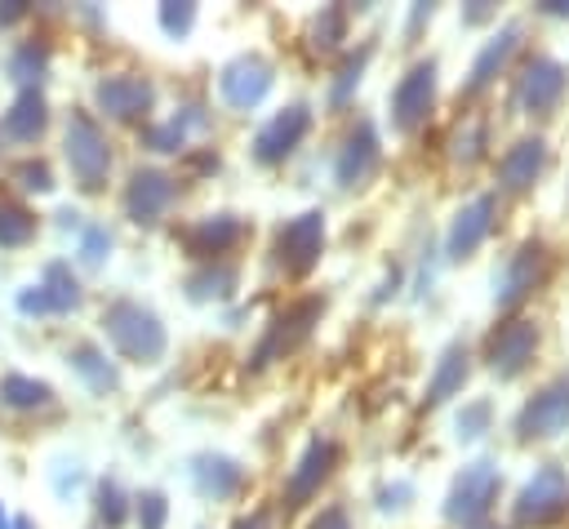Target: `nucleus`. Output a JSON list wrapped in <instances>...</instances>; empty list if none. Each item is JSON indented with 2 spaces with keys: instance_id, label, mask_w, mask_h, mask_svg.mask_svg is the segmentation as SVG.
Listing matches in <instances>:
<instances>
[{
  "instance_id": "6e6552de",
  "label": "nucleus",
  "mask_w": 569,
  "mask_h": 529,
  "mask_svg": "<svg viewBox=\"0 0 569 529\" xmlns=\"http://www.w3.org/2000/svg\"><path fill=\"white\" fill-rule=\"evenodd\" d=\"M71 307H80V280L71 276L67 262H49L40 271V280L18 293L22 316H58V311H71Z\"/></svg>"
},
{
  "instance_id": "7c9ffc66",
  "label": "nucleus",
  "mask_w": 569,
  "mask_h": 529,
  "mask_svg": "<svg viewBox=\"0 0 569 529\" xmlns=\"http://www.w3.org/2000/svg\"><path fill=\"white\" fill-rule=\"evenodd\" d=\"M485 142H489L485 120H467V124H458V133L449 138V156H453L458 164H476V160L485 156Z\"/></svg>"
},
{
  "instance_id": "cd10ccee",
  "label": "nucleus",
  "mask_w": 569,
  "mask_h": 529,
  "mask_svg": "<svg viewBox=\"0 0 569 529\" xmlns=\"http://www.w3.org/2000/svg\"><path fill=\"white\" fill-rule=\"evenodd\" d=\"M67 360H71V369L93 387V391H111L120 378H116V369H111V360L93 347V342H76L71 351H67Z\"/></svg>"
},
{
  "instance_id": "4468645a",
  "label": "nucleus",
  "mask_w": 569,
  "mask_h": 529,
  "mask_svg": "<svg viewBox=\"0 0 569 529\" xmlns=\"http://www.w3.org/2000/svg\"><path fill=\"white\" fill-rule=\"evenodd\" d=\"M173 196H178V182L169 173H160V169H133V178L124 187V213L133 222H147L151 227V222L164 218V209L173 204Z\"/></svg>"
},
{
  "instance_id": "b1692460",
  "label": "nucleus",
  "mask_w": 569,
  "mask_h": 529,
  "mask_svg": "<svg viewBox=\"0 0 569 529\" xmlns=\"http://www.w3.org/2000/svg\"><path fill=\"white\" fill-rule=\"evenodd\" d=\"M0 405L13 413H36V409L53 405V387L31 373H0Z\"/></svg>"
},
{
  "instance_id": "f257e3e1",
  "label": "nucleus",
  "mask_w": 569,
  "mask_h": 529,
  "mask_svg": "<svg viewBox=\"0 0 569 529\" xmlns=\"http://www.w3.org/2000/svg\"><path fill=\"white\" fill-rule=\"evenodd\" d=\"M102 329L116 342V351L129 356V360H142L147 365V360H160L164 356V325L156 320V311H147L133 298H116L102 311Z\"/></svg>"
},
{
  "instance_id": "58836bf2",
  "label": "nucleus",
  "mask_w": 569,
  "mask_h": 529,
  "mask_svg": "<svg viewBox=\"0 0 569 529\" xmlns=\"http://www.w3.org/2000/svg\"><path fill=\"white\" fill-rule=\"evenodd\" d=\"M196 22V4H160V27L169 36H182Z\"/></svg>"
},
{
  "instance_id": "39448f33",
  "label": "nucleus",
  "mask_w": 569,
  "mask_h": 529,
  "mask_svg": "<svg viewBox=\"0 0 569 529\" xmlns=\"http://www.w3.org/2000/svg\"><path fill=\"white\" fill-rule=\"evenodd\" d=\"M320 311H325V298H302V302L276 311L271 325H267V338H262L258 351H253V369H262V365H271L276 356L293 351V347L311 333V325L320 320Z\"/></svg>"
},
{
  "instance_id": "ddd939ff",
  "label": "nucleus",
  "mask_w": 569,
  "mask_h": 529,
  "mask_svg": "<svg viewBox=\"0 0 569 529\" xmlns=\"http://www.w3.org/2000/svg\"><path fill=\"white\" fill-rule=\"evenodd\" d=\"M542 280H547V249H542L538 240H525V244L507 258V267H502V276H498V307L525 302Z\"/></svg>"
},
{
  "instance_id": "4c0bfd02",
  "label": "nucleus",
  "mask_w": 569,
  "mask_h": 529,
  "mask_svg": "<svg viewBox=\"0 0 569 529\" xmlns=\"http://www.w3.org/2000/svg\"><path fill=\"white\" fill-rule=\"evenodd\" d=\"M164 520H169L164 493H142L138 498V529H164Z\"/></svg>"
},
{
  "instance_id": "e433bc0d",
  "label": "nucleus",
  "mask_w": 569,
  "mask_h": 529,
  "mask_svg": "<svg viewBox=\"0 0 569 529\" xmlns=\"http://www.w3.org/2000/svg\"><path fill=\"white\" fill-rule=\"evenodd\" d=\"M489 418H493V409H489V400H471V405H462V413H458V436H480L485 427H489Z\"/></svg>"
},
{
  "instance_id": "4be33fe9",
  "label": "nucleus",
  "mask_w": 569,
  "mask_h": 529,
  "mask_svg": "<svg viewBox=\"0 0 569 529\" xmlns=\"http://www.w3.org/2000/svg\"><path fill=\"white\" fill-rule=\"evenodd\" d=\"M240 236H244L240 218H231V213H213V218H200L182 240H187V249H191L196 258H222Z\"/></svg>"
},
{
  "instance_id": "1a4fd4ad",
  "label": "nucleus",
  "mask_w": 569,
  "mask_h": 529,
  "mask_svg": "<svg viewBox=\"0 0 569 529\" xmlns=\"http://www.w3.org/2000/svg\"><path fill=\"white\" fill-rule=\"evenodd\" d=\"M569 427V373L547 382L542 391H533L516 418V431L525 440H542V436H560Z\"/></svg>"
},
{
  "instance_id": "a211bd4d",
  "label": "nucleus",
  "mask_w": 569,
  "mask_h": 529,
  "mask_svg": "<svg viewBox=\"0 0 569 529\" xmlns=\"http://www.w3.org/2000/svg\"><path fill=\"white\" fill-rule=\"evenodd\" d=\"M493 213H498V200L493 196H476V200H467L462 209H458V218H453V227H449V258H467V253H476L480 244H485V236L493 231Z\"/></svg>"
},
{
  "instance_id": "dca6fc26",
  "label": "nucleus",
  "mask_w": 569,
  "mask_h": 529,
  "mask_svg": "<svg viewBox=\"0 0 569 529\" xmlns=\"http://www.w3.org/2000/svg\"><path fill=\"white\" fill-rule=\"evenodd\" d=\"M307 129H311V111H307L302 102H293V107L276 111V116L258 129V138H253V156H258L262 164H276V160H284V156L302 142Z\"/></svg>"
},
{
  "instance_id": "c85d7f7f",
  "label": "nucleus",
  "mask_w": 569,
  "mask_h": 529,
  "mask_svg": "<svg viewBox=\"0 0 569 529\" xmlns=\"http://www.w3.org/2000/svg\"><path fill=\"white\" fill-rule=\"evenodd\" d=\"M36 236V213L18 196H0V249H22Z\"/></svg>"
},
{
  "instance_id": "ea45409f",
  "label": "nucleus",
  "mask_w": 569,
  "mask_h": 529,
  "mask_svg": "<svg viewBox=\"0 0 569 529\" xmlns=\"http://www.w3.org/2000/svg\"><path fill=\"white\" fill-rule=\"evenodd\" d=\"M107 249H111L107 227H84V236H80V258H84V262H102Z\"/></svg>"
},
{
  "instance_id": "2eb2a0df",
  "label": "nucleus",
  "mask_w": 569,
  "mask_h": 529,
  "mask_svg": "<svg viewBox=\"0 0 569 529\" xmlns=\"http://www.w3.org/2000/svg\"><path fill=\"white\" fill-rule=\"evenodd\" d=\"M218 89H222V98H227L231 107L249 111V107H258V102L267 98V89H271V62L258 58V53H244V58H236V62L222 67Z\"/></svg>"
},
{
  "instance_id": "5701e85b",
  "label": "nucleus",
  "mask_w": 569,
  "mask_h": 529,
  "mask_svg": "<svg viewBox=\"0 0 569 529\" xmlns=\"http://www.w3.org/2000/svg\"><path fill=\"white\" fill-rule=\"evenodd\" d=\"M516 44H520V27L516 22H507L485 49H480V58L471 62V80H467V93H480V89H489L493 84V76L511 62V53H516Z\"/></svg>"
},
{
  "instance_id": "a878e982",
  "label": "nucleus",
  "mask_w": 569,
  "mask_h": 529,
  "mask_svg": "<svg viewBox=\"0 0 569 529\" xmlns=\"http://www.w3.org/2000/svg\"><path fill=\"white\" fill-rule=\"evenodd\" d=\"M4 71H9V80H13L18 89H40V80H44V71H49V44H44V40H18V44L9 49Z\"/></svg>"
},
{
  "instance_id": "473e14b6",
  "label": "nucleus",
  "mask_w": 569,
  "mask_h": 529,
  "mask_svg": "<svg viewBox=\"0 0 569 529\" xmlns=\"http://www.w3.org/2000/svg\"><path fill=\"white\" fill-rule=\"evenodd\" d=\"M13 182H18V191H53V169H49V160L27 156L13 164Z\"/></svg>"
},
{
  "instance_id": "f03ea898",
  "label": "nucleus",
  "mask_w": 569,
  "mask_h": 529,
  "mask_svg": "<svg viewBox=\"0 0 569 529\" xmlns=\"http://www.w3.org/2000/svg\"><path fill=\"white\" fill-rule=\"evenodd\" d=\"M67 164L80 191H102L107 187V169H111V142L102 133V124L89 111H71L67 116Z\"/></svg>"
},
{
  "instance_id": "9b49d317",
  "label": "nucleus",
  "mask_w": 569,
  "mask_h": 529,
  "mask_svg": "<svg viewBox=\"0 0 569 529\" xmlns=\"http://www.w3.org/2000/svg\"><path fill=\"white\" fill-rule=\"evenodd\" d=\"M538 351V325L533 320H507L489 333V347H485V360L498 378H516Z\"/></svg>"
},
{
  "instance_id": "f704fd0d",
  "label": "nucleus",
  "mask_w": 569,
  "mask_h": 529,
  "mask_svg": "<svg viewBox=\"0 0 569 529\" xmlns=\"http://www.w3.org/2000/svg\"><path fill=\"white\" fill-rule=\"evenodd\" d=\"M98 516H102L107 529H120V525H124L129 507H124V493H120L116 480H102V485H98Z\"/></svg>"
},
{
  "instance_id": "79ce46f5",
  "label": "nucleus",
  "mask_w": 569,
  "mask_h": 529,
  "mask_svg": "<svg viewBox=\"0 0 569 529\" xmlns=\"http://www.w3.org/2000/svg\"><path fill=\"white\" fill-rule=\"evenodd\" d=\"M31 13V4H22V0H9V4H0V27H13V22H22Z\"/></svg>"
},
{
  "instance_id": "a18cd8bd",
  "label": "nucleus",
  "mask_w": 569,
  "mask_h": 529,
  "mask_svg": "<svg viewBox=\"0 0 569 529\" xmlns=\"http://www.w3.org/2000/svg\"><path fill=\"white\" fill-rule=\"evenodd\" d=\"M542 13H560V18H565V13H569V4H565V0H547V4H542Z\"/></svg>"
},
{
  "instance_id": "412c9836",
  "label": "nucleus",
  "mask_w": 569,
  "mask_h": 529,
  "mask_svg": "<svg viewBox=\"0 0 569 529\" xmlns=\"http://www.w3.org/2000/svg\"><path fill=\"white\" fill-rule=\"evenodd\" d=\"M542 164H547V142L542 138H520L498 160V187L502 191H525V187H533Z\"/></svg>"
},
{
  "instance_id": "6ab92c4d",
  "label": "nucleus",
  "mask_w": 569,
  "mask_h": 529,
  "mask_svg": "<svg viewBox=\"0 0 569 529\" xmlns=\"http://www.w3.org/2000/svg\"><path fill=\"white\" fill-rule=\"evenodd\" d=\"M44 129H49V102H44V93H40V89H18L13 102H9V111L0 116V138L27 147V142H36Z\"/></svg>"
},
{
  "instance_id": "c9c22d12",
  "label": "nucleus",
  "mask_w": 569,
  "mask_h": 529,
  "mask_svg": "<svg viewBox=\"0 0 569 529\" xmlns=\"http://www.w3.org/2000/svg\"><path fill=\"white\" fill-rule=\"evenodd\" d=\"M311 36H316V40H311L316 49H333V44L347 36V13H342V9H320Z\"/></svg>"
},
{
  "instance_id": "a19ab883",
  "label": "nucleus",
  "mask_w": 569,
  "mask_h": 529,
  "mask_svg": "<svg viewBox=\"0 0 569 529\" xmlns=\"http://www.w3.org/2000/svg\"><path fill=\"white\" fill-rule=\"evenodd\" d=\"M311 529H351V520H347L342 507H325V511L311 520Z\"/></svg>"
},
{
  "instance_id": "9d476101",
  "label": "nucleus",
  "mask_w": 569,
  "mask_h": 529,
  "mask_svg": "<svg viewBox=\"0 0 569 529\" xmlns=\"http://www.w3.org/2000/svg\"><path fill=\"white\" fill-rule=\"evenodd\" d=\"M93 98H98V111L111 116V120H142L151 111V102H156V89H151L147 76L111 71V76L98 80Z\"/></svg>"
},
{
  "instance_id": "49530a36",
  "label": "nucleus",
  "mask_w": 569,
  "mask_h": 529,
  "mask_svg": "<svg viewBox=\"0 0 569 529\" xmlns=\"http://www.w3.org/2000/svg\"><path fill=\"white\" fill-rule=\"evenodd\" d=\"M0 529H13V516L4 511V502H0Z\"/></svg>"
},
{
  "instance_id": "393cba45",
  "label": "nucleus",
  "mask_w": 569,
  "mask_h": 529,
  "mask_svg": "<svg viewBox=\"0 0 569 529\" xmlns=\"http://www.w3.org/2000/svg\"><path fill=\"white\" fill-rule=\"evenodd\" d=\"M467 373H471L467 347H462V342L445 347V356H440V365H436V373H431V382H427V405H440V400L458 396L462 382H467Z\"/></svg>"
},
{
  "instance_id": "09e8293b",
  "label": "nucleus",
  "mask_w": 569,
  "mask_h": 529,
  "mask_svg": "<svg viewBox=\"0 0 569 529\" xmlns=\"http://www.w3.org/2000/svg\"><path fill=\"white\" fill-rule=\"evenodd\" d=\"M471 529H498V525H471Z\"/></svg>"
},
{
  "instance_id": "f8f14e48",
  "label": "nucleus",
  "mask_w": 569,
  "mask_h": 529,
  "mask_svg": "<svg viewBox=\"0 0 569 529\" xmlns=\"http://www.w3.org/2000/svg\"><path fill=\"white\" fill-rule=\"evenodd\" d=\"M431 102H436V62L427 58V62H413L400 76L396 93H391V120H396V129L422 124L427 111H431Z\"/></svg>"
},
{
  "instance_id": "bb28decb",
  "label": "nucleus",
  "mask_w": 569,
  "mask_h": 529,
  "mask_svg": "<svg viewBox=\"0 0 569 529\" xmlns=\"http://www.w3.org/2000/svg\"><path fill=\"white\" fill-rule=\"evenodd\" d=\"M191 476H196V489L209 498H231L244 485V471L231 458H196Z\"/></svg>"
},
{
  "instance_id": "aec40b11",
  "label": "nucleus",
  "mask_w": 569,
  "mask_h": 529,
  "mask_svg": "<svg viewBox=\"0 0 569 529\" xmlns=\"http://www.w3.org/2000/svg\"><path fill=\"white\" fill-rule=\"evenodd\" d=\"M378 160H382V151H378L373 129H369V124H356V129L347 133L342 151H338V182H342V187H365V182L373 178Z\"/></svg>"
},
{
  "instance_id": "de8ad7c7",
  "label": "nucleus",
  "mask_w": 569,
  "mask_h": 529,
  "mask_svg": "<svg viewBox=\"0 0 569 529\" xmlns=\"http://www.w3.org/2000/svg\"><path fill=\"white\" fill-rule=\"evenodd\" d=\"M13 529H36V525H31L27 516H13Z\"/></svg>"
},
{
  "instance_id": "c756f323",
  "label": "nucleus",
  "mask_w": 569,
  "mask_h": 529,
  "mask_svg": "<svg viewBox=\"0 0 569 529\" xmlns=\"http://www.w3.org/2000/svg\"><path fill=\"white\" fill-rule=\"evenodd\" d=\"M191 124H200V116H169L164 124H147L142 129V142L151 147V151H178L182 142H187V129Z\"/></svg>"
},
{
  "instance_id": "7ed1b4c3",
  "label": "nucleus",
  "mask_w": 569,
  "mask_h": 529,
  "mask_svg": "<svg viewBox=\"0 0 569 529\" xmlns=\"http://www.w3.org/2000/svg\"><path fill=\"white\" fill-rule=\"evenodd\" d=\"M560 516H569V476L556 462H547L525 480V489L511 507V520L520 529H542V525H556Z\"/></svg>"
},
{
  "instance_id": "20e7f679",
  "label": "nucleus",
  "mask_w": 569,
  "mask_h": 529,
  "mask_svg": "<svg viewBox=\"0 0 569 529\" xmlns=\"http://www.w3.org/2000/svg\"><path fill=\"white\" fill-rule=\"evenodd\" d=\"M498 489H502L498 467H493V462H471V467H462V476L453 480L449 502H445V516L458 520V525H480L485 511L493 507Z\"/></svg>"
},
{
  "instance_id": "2f4dec72",
  "label": "nucleus",
  "mask_w": 569,
  "mask_h": 529,
  "mask_svg": "<svg viewBox=\"0 0 569 529\" xmlns=\"http://www.w3.org/2000/svg\"><path fill=\"white\" fill-rule=\"evenodd\" d=\"M231 285H236V271L227 262H218V267H204L191 276V298H227Z\"/></svg>"
},
{
  "instance_id": "423d86ee",
  "label": "nucleus",
  "mask_w": 569,
  "mask_h": 529,
  "mask_svg": "<svg viewBox=\"0 0 569 529\" xmlns=\"http://www.w3.org/2000/svg\"><path fill=\"white\" fill-rule=\"evenodd\" d=\"M320 249H325V213H298L280 227L276 236V262L289 271V276H302L320 262Z\"/></svg>"
},
{
  "instance_id": "0eeeda50",
  "label": "nucleus",
  "mask_w": 569,
  "mask_h": 529,
  "mask_svg": "<svg viewBox=\"0 0 569 529\" xmlns=\"http://www.w3.org/2000/svg\"><path fill=\"white\" fill-rule=\"evenodd\" d=\"M565 84H569V71H565L556 58L538 53V58H529L525 71L516 76V107L529 111V116H547V111L565 98Z\"/></svg>"
},
{
  "instance_id": "f3484780",
  "label": "nucleus",
  "mask_w": 569,
  "mask_h": 529,
  "mask_svg": "<svg viewBox=\"0 0 569 529\" xmlns=\"http://www.w3.org/2000/svg\"><path fill=\"white\" fill-rule=\"evenodd\" d=\"M333 462H338V445H333V440H325V436H316V440L302 449V458L293 462V471H289L284 502H289V507H302V502H307V498L329 480Z\"/></svg>"
},
{
  "instance_id": "37998d69",
  "label": "nucleus",
  "mask_w": 569,
  "mask_h": 529,
  "mask_svg": "<svg viewBox=\"0 0 569 529\" xmlns=\"http://www.w3.org/2000/svg\"><path fill=\"white\" fill-rule=\"evenodd\" d=\"M262 525H267V516H262V511H253V516L236 520V529H262Z\"/></svg>"
},
{
  "instance_id": "72a5a7b5",
  "label": "nucleus",
  "mask_w": 569,
  "mask_h": 529,
  "mask_svg": "<svg viewBox=\"0 0 569 529\" xmlns=\"http://www.w3.org/2000/svg\"><path fill=\"white\" fill-rule=\"evenodd\" d=\"M365 62H369V49L351 53V58L338 67V80H333V89H329V102H333V107H342V102L351 98V89L360 84V71H365Z\"/></svg>"
},
{
  "instance_id": "c03bdc74",
  "label": "nucleus",
  "mask_w": 569,
  "mask_h": 529,
  "mask_svg": "<svg viewBox=\"0 0 569 529\" xmlns=\"http://www.w3.org/2000/svg\"><path fill=\"white\" fill-rule=\"evenodd\" d=\"M489 13H493V9H489V4H476V9H467V22H485V18H489Z\"/></svg>"
}]
</instances>
